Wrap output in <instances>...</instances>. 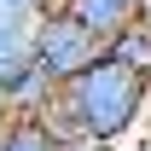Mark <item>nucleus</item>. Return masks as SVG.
Segmentation results:
<instances>
[{
  "label": "nucleus",
  "mask_w": 151,
  "mask_h": 151,
  "mask_svg": "<svg viewBox=\"0 0 151 151\" xmlns=\"http://www.w3.org/2000/svg\"><path fill=\"white\" fill-rule=\"evenodd\" d=\"M99 58V41L81 29L76 18H64V12H41L35 18V29H29V64H35L52 87H64V81H76V76L87 70Z\"/></svg>",
  "instance_id": "obj_2"
},
{
  "label": "nucleus",
  "mask_w": 151,
  "mask_h": 151,
  "mask_svg": "<svg viewBox=\"0 0 151 151\" xmlns=\"http://www.w3.org/2000/svg\"><path fill=\"white\" fill-rule=\"evenodd\" d=\"M52 81L35 70V64H23L12 81H6V93H0V116H29V122H41V116L52 111Z\"/></svg>",
  "instance_id": "obj_4"
},
{
  "label": "nucleus",
  "mask_w": 151,
  "mask_h": 151,
  "mask_svg": "<svg viewBox=\"0 0 151 151\" xmlns=\"http://www.w3.org/2000/svg\"><path fill=\"white\" fill-rule=\"evenodd\" d=\"M70 151H105V145H70Z\"/></svg>",
  "instance_id": "obj_10"
},
{
  "label": "nucleus",
  "mask_w": 151,
  "mask_h": 151,
  "mask_svg": "<svg viewBox=\"0 0 151 151\" xmlns=\"http://www.w3.org/2000/svg\"><path fill=\"white\" fill-rule=\"evenodd\" d=\"M0 122H6V116H0Z\"/></svg>",
  "instance_id": "obj_12"
},
{
  "label": "nucleus",
  "mask_w": 151,
  "mask_h": 151,
  "mask_svg": "<svg viewBox=\"0 0 151 151\" xmlns=\"http://www.w3.org/2000/svg\"><path fill=\"white\" fill-rule=\"evenodd\" d=\"M122 151H151V134H139V139H134V145H122Z\"/></svg>",
  "instance_id": "obj_9"
},
{
  "label": "nucleus",
  "mask_w": 151,
  "mask_h": 151,
  "mask_svg": "<svg viewBox=\"0 0 151 151\" xmlns=\"http://www.w3.org/2000/svg\"><path fill=\"white\" fill-rule=\"evenodd\" d=\"M0 151H64L47 134V122H29V116H6L0 122Z\"/></svg>",
  "instance_id": "obj_6"
},
{
  "label": "nucleus",
  "mask_w": 151,
  "mask_h": 151,
  "mask_svg": "<svg viewBox=\"0 0 151 151\" xmlns=\"http://www.w3.org/2000/svg\"><path fill=\"white\" fill-rule=\"evenodd\" d=\"M99 52L111 58V64H122V70H134V76H145V81H151V23H145V18L128 23V29L111 35Z\"/></svg>",
  "instance_id": "obj_5"
},
{
  "label": "nucleus",
  "mask_w": 151,
  "mask_h": 151,
  "mask_svg": "<svg viewBox=\"0 0 151 151\" xmlns=\"http://www.w3.org/2000/svg\"><path fill=\"white\" fill-rule=\"evenodd\" d=\"M58 12L64 18H76L87 35L105 47L111 35H122L128 23H139L145 18V0H58Z\"/></svg>",
  "instance_id": "obj_3"
},
{
  "label": "nucleus",
  "mask_w": 151,
  "mask_h": 151,
  "mask_svg": "<svg viewBox=\"0 0 151 151\" xmlns=\"http://www.w3.org/2000/svg\"><path fill=\"white\" fill-rule=\"evenodd\" d=\"M29 64V35H12V29H0V93H6V81Z\"/></svg>",
  "instance_id": "obj_8"
},
{
  "label": "nucleus",
  "mask_w": 151,
  "mask_h": 151,
  "mask_svg": "<svg viewBox=\"0 0 151 151\" xmlns=\"http://www.w3.org/2000/svg\"><path fill=\"white\" fill-rule=\"evenodd\" d=\"M145 99H151V81L145 76L122 70L99 52L87 70L64 81L52 93V111L41 116L47 134L58 145H105V151H122L145 134Z\"/></svg>",
  "instance_id": "obj_1"
},
{
  "label": "nucleus",
  "mask_w": 151,
  "mask_h": 151,
  "mask_svg": "<svg viewBox=\"0 0 151 151\" xmlns=\"http://www.w3.org/2000/svg\"><path fill=\"white\" fill-rule=\"evenodd\" d=\"M58 0H0V29H12V35H29L35 29L41 12H52Z\"/></svg>",
  "instance_id": "obj_7"
},
{
  "label": "nucleus",
  "mask_w": 151,
  "mask_h": 151,
  "mask_svg": "<svg viewBox=\"0 0 151 151\" xmlns=\"http://www.w3.org/2000/svg\"><path fill=\"white\" fill-rule=\"evenodd\" d=\"M145 134H151V99H145Z\"/></svg>",
  "instance_id": "obj_11"
}]
</instances>
